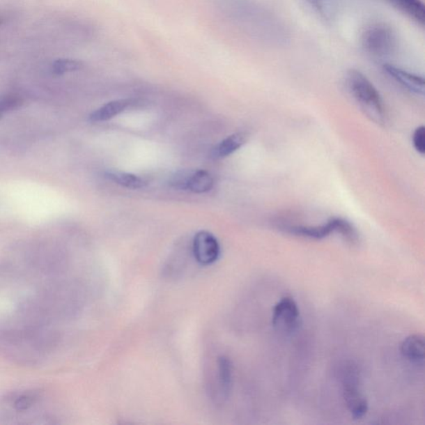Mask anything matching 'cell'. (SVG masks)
<instances>
[{
	"mask_svg": "<svg viewBox=\"0 0 425 425\" xmlns=\"http://www.w3.org/2000/svg\"><path fill=\"white\" fill-rule=\"evenodd\" d=\"M346 86L366 115L375 123L383 124L385 111L382 98L365 75L357 69H350L346 73Z\"/></svg>",
	"mask_w": 425,
	"mask_h": 425,
	"instance_id": "cell-1",
	"label": "cell"
},
{
	"mask_svg": "<svg viewBox=\"0 0 425 425\" xmlns=\"http://www.w3.org/2000/svg\"><path fill=\"white\" fill-rule=\"evenodd\" d=\"M364 51L373 59L384 60L392 57L398 46L396 32L385 23L372 24L362 36Z\"/></svg>",
	"mask_w": 425,
	"mask_h": 425,
	"instance_id": "cell-2",
	"label": "cell"
},
{
	"mask_svg": "<svg viewBox=\"0 0 425 425\" xmlns=\"http://www.w3.org/2000/svg\"><path fill=\"white\" fill-rule=\"evenodd\" d=\"M343 398L346 407L354 419L364 417L368 411V403L359 389V375L357 369L349 366L343 372Z\"/></svg>",
	"mask_w": 425,
	"mask_h": 425,
	"instance_id": "cell-3",
	"label": "cell"
},
{
	"mask_svg": "<svg viewBox=\"0 0 425 425\" xmlns=\"http://www.w3.org/2000/svg\"><path fill=\"white\" fill-rule=\"evenodd\" d=\"M273 327L279 332L292 334L300 326V310L293 298L285 297L272 310Z\"/></svg>",
	"mask_w": 425,
	"mask_h": 425,
	"instance_id": "cell-4",
	"label": "cell"
},
{
	"mask_svg": "<svg viewBox=\"0 0 425 425\" xmlns=\"http://www.w3.org/2000/svg\"><path fill=\"white\" fill-rule=\"evenodd\" d=\"M195 259L202 265H210L219 258L220 247L218 240L210 232L202 231L195 234L193 241Z\"/></svg>",
	"mask_w": 425,
	"mask_h": 425,
	"instance_id": "cell-5",
	"label": "cell"
},
{
	"mask_svg": "<svg viewBox=\"0 0 425 425\" xmlns=\"http://www.w3.org/2000/svg\"><path fill=\"white\" fill-rule=\"evenodd\" d=\"M383 68L390 77L410 92L418 95L424 94V77L394 66L393 64L385 63Z\"/></svg>",
	"mask_w": 425,
	"mask_h": 425,
	"instance_id": "cell-6",
	"label": "cell"
},
{
	"mask_svg": "<svg viewBox=\"0 0 425 425\" xmlns=\"http://www.w3.org/2000/svg\"><path fill=\"white\" fill-rule=\"evenodd\" d=\"M396 10L424 27L425 8L422 0H387Z\"/></svg>",
	"mask_w": 425,
	"mask_h": 425,
	"instance_id": "cell-7",
	"label": "cell"
},
{
	"mask_svg": "<svg viewBox=\"0 0 425 425\" xmlns=\"http://www.w3.org/2000/svg\"><path fill=\"white\" fill-rule=\"evenodd\" d=\"M401 353L415 365H423L425 357L424 339L420 335H411L405 338L401 344Z\"/></svg>",
	"mask_w": 425,
	"mask_h": 425,
	"instance_id": "cell-8",
	"label": "cell"
},
{
	"mask_svg": "<svg viewBox=\"0 0 425 425\" xmlns=\"http://www.w3.org/2000/svg\"><path fill=\"white\" fill-rule=\"evenodd\" d=\"M247 139H248V135L245 132L234 133L225 138L212 149L211 158L219 160L227 157L240 149L245 144Z\"/></svg>",
	"mask_w": 425,
	"mask_h": 425,
	"instance_id": "cell-9",
	"label": "cell"
},
{
	"mask_svg": "<svg viewBox=\"0 0 425 425\" xmlns=\"http://www.w3.org/2000/svg\"><path fill=\"white\" fill-rule=\"evenodd\" d=\"M131 104L128 99L115 100L107 102L105 105L99 107L89 116V121L92 123H102L116 116L123 112Z\"/></svg>",
	"mask_w": 425,
	"mask_h": 425,
	"instance_id": "cell-10",
	"label": "cell"
},
{
	"mask_svg": "<svg viewBox=\"0 0 425 425\" xmlns=\"http://www.w3.org/2000/svg\"><path fill=\"white\" fill-rule=\"evenodd\" d=\"M216 377L221 394L224 398H228L233 384V366L228 357H220L218 359Z\"/></svg>",
	"mask_w": 425,
	"mask_h": 425,
	"instance_id": "cell-11",
	"label": "cell"
},
{
	"mask_svg": "<svg viewBox=\"0 0 425 425\" xmlns=\"http://www.w3.org/2000/svg\"><path fill=\"white\" fill-rule=\"evenodd\" d=\"M287 231L294 235L311 238V240H323L335 232L333 220L330 219L327 224L320 226H290Z\"/></svg>",
	"mask_w": 425,
	"mask_h": 425,
	"instance_id": "cell-12",
	"label": "cell"
},
{
	"mask_svg": "<svg viewBox=\"0 0 425 425\" xmlns=\"http://www.w3.org/2000/svg\"><path fill=\"white\" fill-rule=\"evenodd\" d=\"M307 2L324 21L332 22L339 14L341 0H307Z\"/></svg>",
	"mask_w": 425,
	"mask_h": 425,
	"instance_id": "cell-13",
	"label": "cell"
},
{
	"mask_svg": "<svg viewBox=\"0 0 425 425\" xmlns=\"http://www.w3.org/2000/svg\"><path fill=\"white\" fill-rule=\"evenodd\" d=\"M214 186V179L209 172L203 170L193 171L190 175L187 190L195 194L210 192Z\"/></svg>",
	"mask_w": 425,
	"mask_h": 425,
	"instance_id": "cell-14",
	"label": "cell"
},
{
	"mask_svg": "<svg viewBox=\"0 0 425 425\" xmlns=\"http://www.w3.org/2000/svg\"><path fill=\"white\" fill-rule=\"evenodd\" d=\"M105 176L108 180L114 181V183L128 189H142L146 187V182L142 178L130 174V173L108 171L105 173Z\"/></svg>",
	"mask_w": 425,
	"mask_h": 425,
	"instance_id": "cell-15",
	"label": "cell"
},
{
	"mask_svg": "<svg viewBox=\"0 0 425 425\" xmlns=\"http://www.w3.org/2000/svg\"><path fill=\"white\" fill-rule=\"evenodd\" d=\"M334 228L335 232L340 233L350 245H357L359 241V235L353 224L348 220L341 218H333Z\"/></svg>",
	"mask_w": 425,
	"mask_h": 425,
	"instance_id": "cell-16",
	"label": "cell"
},
{
	"mask_svg": "<svg viewBox=\"0 0 425 425\" xmlns=\"http://www.w3.org/2000/svg\"><path fill=\"white\" fill-rule=\"evenodd\" d=\"M84 68L81 61L68 59L56 60L52 65V70L56 75H63L65 73L79 71Z\"/></svg>",
	"mask_w": 425,
	"mask_h": 425,
	"instance_id": "cell-17",
	"label": "cell"
},
{
	"mask_svg": "<svg viewBox=\"0 0 425 425\" xmlns=\"http://www.w3.org/2000/svg\"><path fill=\"white\" fill-rule=\"evenodd\" d=\"M23 99L17 95H7L0 98V112L3 115L6 112L18 109L23 105Z\"/></svg>",
	"mask_w": 425,
	"mask_h": 425,
	"instance_id": "cell-18",
	"label": "cell"
},
{
	"mask_svg": "<svg viewBox=\"0 0 425 425\" xmlns=\"http://www.w3.org/2000/svg\"><path fill=\"white\" fill-rule=\"evenodd\" d=\"M193 170H181L175 173L170 180L173 188L187 190L188 181Z\"/></svg>",
	"mask_w": 425,
	"mask_h": 425,
	"instance_id": "cell-19",
	"label": "cell"
},
{
	"mask_svg": "<svg viewBox=\"0 0 425 425\" xmlns=\"http://www.w3.org/2000/svg\"><path fill=\"white\" fill-rule=\"evenodd\" d=\"M414 146L419 154L425 153V128L424 125L415 130L413 136Z\"/></svg>",
	"mask_w": 425,
	"mask_h": 425,
	"instance_id": "cell-20",
	"label": "cell"
},
{
	"mask_svg": "<svg viewBox=\"0 0 425 425\" xmlns=\"http://www.w3.org/2000/svg\"><path fill=\"white\" fill-rule=\"evenodd\" d=\"M34 401H36V399L31 394H23V396L17 399L15 407L18 410L24 411L31 407Z\"/></svg>",
	"mask_w": 425,
	"mask_h": 425,
	"instance_id": "cell-21",
	"label": "cell"
},
{
	"mask_svg": "<svg viewBox=\"0 0 425 425\" xmlns=\"http://www.w3.org/2000/svg\"><path fill=\"white\" fill-rule=\"evenodd\" d=\"M0 24H1V20H0Z\"/></svg>",
	"mask_w": 425,
	"mask_h": 425,
	"instance_id": "cell-22",
	"label": "cell"
}]
</instances>
